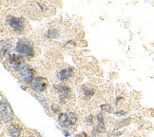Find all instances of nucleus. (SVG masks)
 I'll use <instances>...</instances> for the list:
<instances>
[{
    "instance_id": "nucleus-1",
    "label": "nucleus",
    "mask_w": 154,
    "mask_h": 137,
    "mask_svg": "<svg viewBox=\"0 0 154 137\" xmlns=\"http://www.w3.org/2000/svg\"><path fill=\"white\" fill-rule=\"evenodd\" d=\"M4 25L6 29L15 34H23L28 30V23L21 16L7 15Z\"/></svg>"
},
{
    "instance_id": "nucleus-2",
    "label": "nucleus",
    "mask_w": 154,
    "mask_h": 137,
    "mask_svg": "<svg viewBox=\"0 0 154 137\" xmlns=\"http://www.w3.org/2000/svg\"><path fill=\"white\" fill-rule=\"evenodd\" d=\"M51 94L62 104H68V103L74 102L73 94L70 88L64 84L53 85L52 89H51Z\"/></svg>"
},
{
    "instance_id": "nucleus-3",
    "label": "nucleus",
    "mask_w": 154,
    "mask_h": 137,
    "mask_svg": "<svg viewBox=\"0 0 154 137\" xmlns=\"http://www.w3.org/2000/svg\"><path fill=\"white\" fill-rule=\"evenodd\" d=\"M5 67L9 71H20L22 68L25 67V61L20 55L17 54H10L8 57L5 59Z\"/></svg>"
},
{
    "instance_id": "nucleus-4",
    "label": "nucleus",
    "mask_w": 154,
    "mask_h": 137,
    "mask_svg": "<svg viewBox=\"0 0 154 137\" xmlns=\"http://www.w3.org/2000/svg\"><path fill=\"white\" fill-rule=\"evenodd\" d=\"M15 50L20 55L23 56H33L34 55V50H33V45L32 44L30 41L28 39H20L18 42H17L16 46H15Z\"/></svg>"
},
{
    "instance_id": "nucleus-5",
    "label": "nucleus",
    "mask_w": 154,
    "mask_h": 137,
    "mask_svg": "<svg viewBox=\"0 0 154 137\" xmlns=\"http://www.w3.org/2000/svg\"><path fill=\"white\" fill-rule=\"evenodd\" d=\"M57 79L62 82H68L71 80L74 76V68L70 66L62 67L57 71Z\"/></svg>"
},
{
    "instance_id": "nucleus-6",
    "label": "nucleus",
    "mask_w": 154,
    "mask_h": 137,
    "mask_svg": "<svg viewBox=\"0 0 154 137\" xmlns=\"http://www.w3.org/2000/svg\"><path fill=\"white\" fill-rule=\"evenodd\" d=\"M58 121H59L60 125L63 127H70L76 124L77 118L73 112H68V113H61L58 117Z\"/></svg>"
},
{
    "instance_id": "nucleus-7",
    "label": "nucleus",
    "mask_w": 154,
    "mask_h": 137,
    "mask_svg": "<svg viewBox=\"0 0 154 137\" xmlns=\"http://www.w3.org/2000/svg\"><path fill=\"white\" fill-rule=\"evenodd\" d=\"M1 116L4 122L11 121L13 116V112L12 111L11 107L8 104V102L4 100V99H2L1 101Z\"/></svg>"
},
{
    "instance_id": "nucleus-8",
    "label": "nucleus",
    "mask_w": 154,
    "mask_h": 137,
    "mask_svg": "<svg viewBox=\"0 0 154 137\" xmlns=\"http://www.w3.org/2000/svg\"><path fill=\"white\" fill-rule=\"evenodd\" d=\"M30 86H32L33 91H35L37 92H42L47 88L48 81L44 77H35L32 80V83H30Z\"/></svg>"
},
{
    "instance_id": "nucleus-9",
    "label": "nucleus",
    "mask_w": 154,
    "mask_h": 137,
    "mask_svg": "<svg viewBox=\"0 0 154 137\" xmlns=\"http://www.w3.org/2000/svg\"><path fill=\"white\" fill-rule=\"evenodd\" d=\"M19 78L26 84L32 83V80L34 79L32 70L29 67H24L22 70L19 71Z\"/></svg>"
},
{
    "instance_id": "nucleus-10",
    "label": "nucleus",
    "mask_w": 154,
    "mask_h": 137,
    "mask_svg": "<svg viewBox=\"0 0 154 137\" xmlns=\"http://www.w3.org/2000/svg\"><path fill=\"white\" fill-rule=\"evenodd\" d=\"M95 94V91L93 89H91L90 87H88V86H84L83 88H82V95H83V97L85 99H90L93 95Z\"/></svg>"
},
{
    "instance_id": "nucleus-11",
    "label": "nucleus",
    "mask_w": 154,
    "mask_h": 137,
    "mask_svg": "<svg viewBox=\"0 0 154 137\" xmlns=\"http://www.w3.org/2000/svg\"><path fill=\"white\" fill-rule=\"evenodd\" d=\"M11 50H12V44L9 42H2L1 45V55L2 57H8L11 53Z\"/></svg>"
},
{
    "instance_id": "nucleus-12",
    "label": "nucleus",
    "mask_w": 154,
    "mask_h": 137,
    "mask_svg": "<svg viewBox=\"0 0 154 137\" xmlns=\"http://www.w3.org/2000/svg\"><path fill=\"white\" fill-rule=\"evenodd\" d=\"M9 132L12 137H19L20 133H21V129H20V128L17 125L12 124L9 128Z\"/></svg>"
},
{
    "instance_id": "nucleus-13",
    "label": "nucleus",
    "mask_w": 154,
    "mask_h": 137,
    "mask_svg": "<svg viewBox=\"0 0 154 137\" xmlns=\"http://www.w3.org/2000/svg\"><path fill=\"white\" fill-rule=\"evenodd\" d=\"M97 120H98V122H99L98 129H100V131H103L105 129V127H104V119H103V117H102V114H98Z\"/></svg>"
},
{
    "instance_id": "nucleus-14",
    "label": "nucleus",
    "mask_w": 154,
    "mask_h": 137,
    "mask_svg": "<svg viewBox=\"0 0 154 137\" xmlns=\"http://www.w3.org/2000/svg\"><path fill=\"white\" fill-rule=\"evenodd\" d=\"M50 109H51V111H52L53 113H55V114H58L61 111V108H60V106L58 104H53L52 106H51Z\"/></svg>"
},
{
    "instance_id": "nucleus-15",
    "label": "nucleus",
    "mask_w": 154,
    "mask_h": 137,
    "mask_svg": "<svg viewBox=\"0 0 154 137\" xmlns=\"http://www.w3.org/2000/svg\"><path fill=\"white\" fill-rule=\"evenodd\" d=\"M103 109H105V111H111V107L109 105H105V106H103Z\"/></svg>"
},
{
    "instance_id": "nucleus-16",
    "label": "nucleus",
    "mask_w": 154,
    "mask_h": 137,
    "mask_svg": "<svg viewBox=\"0 0 154 137\" xmlns=\"http://www.w3.org/2000/svg\"><path fill=\"white\" fill-rule=\"evenodd\" d=\"M87 122H90V124H88V125H92V116L91 115H90L87 118Z\"/></svg>"
},
{
    "instance_id": "nucleus-17",
    "label": "nucleus",
    "mask_w": 154,
    "mask_h": 137,
    "mask_svg": "<svg viewBox=\"0 0 154 137\" xmlns=\"http://www.w3.org/2000/svg\"><path fill=\"white\" fill-rule=\"evenodd\" d=\"M76 137H88L87 135H86V133H81V134L79 135H77Z\"/></svg>"
}]
</instances>
